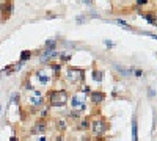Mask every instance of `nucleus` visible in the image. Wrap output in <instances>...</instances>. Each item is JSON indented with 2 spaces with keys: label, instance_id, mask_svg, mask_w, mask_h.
<instances>
[{
  "label": "nucleus",
  "instance_id": "f257e3e1",
  "mask_svg": "<svg viewBox=\"0 0 157 141\" xmlns=\"http://www.w3.org/2000/svg\"><path fill=\"white\" fill-rule=\"evenodd\" d=\"M49 107H65L69 100V93L66 89H50L46 94Z\"/></svg>",
  "mask_w": 157,
  "mask_h": 141
},
{
  "label": "nucleus",
  "instance_id": "f03ea898",
  "mask_svg": "<svg viewBox=\"0 0 157 141\" xmlns=\"http://www.w3.org/2000/svg\"><path fill=\"white\" fill-rule=\"evenodd\" d=\"M90 127H91V132H93L94 137H102V135H105V132H107L109 124L104 118L98 116V118H93V121H90Z\"/></svg>",
  "mask_w": 157,
  "mask_h": 141
},
{
  "label": "nucleus",
  "instance_id": "7ed1b4c3",
  "mask_svg": "<svg viewBox=\"0 0 157 141\" xmlns=\"http://www.w3.org/2000/svg\"><path fill=\"white\" fill-rule=\"evenodd\" d=\"M66 80L72 85H78L83 82V69H77V68H68L65 70Z\"/></svg>",
  "mask_w": 157,
  "mask_h": 141
},
{
  "label": "nucleus",
  "instance_id": "20e7f679",
  "mask_svg": "<svg viewBox=\"0 0 157 141\" xmlns=\"http://www.w3.org/2000/svg\"><path fill=\"white\" fill-rule=\"evenodd\" d=\"M85 94H80V93H77L71 97V107H72V110H76L78 113H82V111H85L87 110V102H85Z\"/></svg>",
  "mask_w": 157,
  "mask_h": 141
},
{
  "label": "nucleus",
  "instance_id": "39448f33",
  "mask_svg": "<svg viewBox=\"0 0 157 141\" xmlns=\"http://www.w3.org/2000/svg\"><path fill=\"white\" fill-rule=\"evenodd\" d=\"M13 0H3L0 3V14H2V20L5 22L7 19H10L11 13H13Z\"/></svg>",
  "mask_w": 157,
  "mask_h": 141
},
{
  "label": "nucleus",
  "instance_id": "423d86ee",
  "mask_svg": "<svg viewBox=\"0 0 157 141\" xmlns=\"http://www.w3.org/2000/svg\"><path fill=\"white\" fill-rule=\"evenodd\" d=\"M46 129H47V122H46V119L41 118L33 124V127L30 129V133L32 135H44L46 133Z\"/></svg>",
  "mask_w": 157,
  "mask_h": 141
},
{
  "label": "nucleus",
  "instance_id": "0eeeda50",
  "mask_svg": "<svg viewBox=\"0 0 157 141\" xmlns=\"http://www.w3.org/2000/svg\"><path fill=\"white\" fill-rule=\"evenodd\" d=\"M43 102H44V94L39 93V91L32 89V93H30V96H29V104H30L32 107H41Z\"/></svg>",
  "mask_w": 157,
  "mask_h": 141
},
{
  "label": "nucleus",
  "instance_id": "6e6552de",
  "mask_svg": "<svg viewBox=\"0 0 157 141\" xmlns=\"http://www.w3.org/2000/svg\"><path fill=\"white\" fill-rule=\"evenodd\" d=\"M105 97H107V94L102 93V91H91L90 93V99H91L94 105H101L105 100Z\"/></svg>",
  "mask_w": 157,
  "mask_h": 141
},
{
  "label": "nucleus",
  "instance_id": "1a4fd4ad",
  "mask_svg": "<svg viewBox=\"0 0 157 141\" xmlns=\"http://www.w3.org/2000/svg\"><path fill=\"white\" fill-rule=\"evenodd\" d=\"M57 57H60V52H57V50H44L41 53V57H39V61H41V63H47L49 60L57 58Z\"/></svg>",
  "mask_w": 157,
  "mask_h": 141
},
{
  "label": "nucleus",
  "instance_id": "9d476101",
  "mask_svg": "<svg viewBox=\"0 0 157 141\" xmlns=\"http://www.w3.org/2000/svg\"><path fill=\"white\" fill-rule=\"evenodd\" d=\"M36 77H38V80H39V83H41V85H47L50 80H52V77L47 75L46 72H43V70H36Z\"/></svg>",
  "mask_w": 157,
  "mask_h": 141
},
{
  "label": "nucleus",
  "instance_id": "9b49d317",
  "mask_svg": "<svg viewBox=\"0 0 157 141\" xmlns=\"http://www.w3.org/2000/svg\"><path fill=\"white\" fill-rule=\"evenodd\" d=\"M91 77H93V80H94L96 83H101V82H102V78H104V72H102L101 69H93Z\"/></svg>",
  "mask_w": 157,
  "mask_h": 141
},
{
  "label": "nucleus",
  "instance_id": "f8f14e48",
  "mask_svg": "<svg viewBox=\"0 0 157 141\" xmlns=\"http://www.w3.org/2000/svg\"><path fill=\"white\" fill-rule=\"evenodd\" d=\"M44 50H57V39H47L44 44Z\"/></svg>",
  "mask_w": 157,
  "mask_h": 141
},
{
  "label": "nucleus",
  "instance_id": "ddd939ff",
  "mask_svg": "<svg viewBox=\"0 0 157 141\" xmlns=\"http://www.w3.org/2000/svg\"><path fill=\"white\" fill-rule=\"evenodd\" d=\"M137 118H132V141H137Z\"/></svg>",
  "mask_w": 157,
  "mask_h": 141
},
{
  "label": "nucleus",
  "instance_id": "4468645a",
  "mask_svg": "<svg viewBox=\"0 0 157 141\" xmlns=\"http://www.w3.org/2000/svg\"><path fill=\"white\" fill-rule=\"evenodd\" d=\"M30 58H32V50H22V52H21L19 60H21L22 63L27 61V60H30Z\"/></svg>",
  "mask_w": 157,
  "mask_h": 141
},
{
  "label": "nucleus",
  "instance_id": "2eb2a0df",
  "mask_svg": "<svg viewBox=\"0 0 157 141\" xmlns=\"http://www.w3.org/2000/svg\"><path fill=\"white\" fill-rule=\"evenodd\" d=\"M50 69H52L54 72L58 75V74L61 72V64H55V63H52V64H50Z\"/></svg>",
  "mask_w": 157,
  "mask_h": 141
},
{
  "label": "nucleus",
  "instance_id": "dca6fc26",
  "mask_svg": "<svg viewBox=\"0 0 157 141\" xmlns=\"http://www.w3.org/2000/svg\"><path fill=\"white\" fill-rule=\"evenodd\" d=\"M55 126H57L60 130H65L66 129V122L63 121V119H57V121H55Z\"/></svg>",
  "mask_w": 157,
  "mask_h": 141
},
{
  "label": "nucleus",
  "instance_id": "f3484780",
  "mask_svg": "<svg viewBox=\"0 0 157 141\" xmlns=\"http://www.w3.org/2000/svg\"><path fill=\"white\" fill-rule=\"evenodd\" d=\"M116 22L120 24V25H123L124 28H127V30H134V27H131V25L126 22V20H123V19H116Z\"/></svg>",
  "mask_w": 157,
  "mask_h": 141
},
{
  "label": "nucleus",
  "instance_id": "a211bd4d",
  "mask_svg": "<svg viewBox=\"0 0 157 141\" xmlns=\"http://www.w3.org/2000/svg\"><path fill=\"white\" fill-rule=\"evenodd\" d=\"M60 57H61V63H66V61H69V60L72 58L71 53H69V55H68V53H63V55L60 53Z\"/></svg>",
  "mask_w": 157,
  "mask_h": 141
},
{
  "label": "nucleus",
  "instance_id": "6ab92c4d",
  "mask_svg": "<svg viewBox=\"0 0 157 141\" xmlns=\"http://www.w3.org/2000/svg\"><path fill=\"white\" fill-rule=\"evenodd\" d=\"M87 127H90V121L88 119H83V122L78 124V129H87Z\"/></svg>",
  "mask_w": 157,
  "mask_h": 141
},
{
  "label": "nucleus",
  "instance_id": "aec40b11",
  "mask_svg": "<svg viewBox=\"0 0 157 141\" xmlns=\"http://www.w3.org/2000/svg\"><path fill=\"white\" fill-rule=\"evenodd\" d=\"M104 44H105V46H107L109 49H112V47H113V46H115V42H112V41H109V39H105V41H104Z\"/></svg>",
  "mask_w": 157,
  "mask_h": 141
},
{
  "label": "nucleus",
  "instance_id": "412c9836",
  "mask_svg": "<svg viewBox=\"0 0 157 141\" xmlns=\"http://www.w3.org/2000/svg\"><path fill=\"white\" fill-rule=\"evenodd\" d=\"M47 113H49V108H46V110H41V111H39V116L44 118V116H47Z\"/></svg>",
  "mask_w": 157,
  "mask_h": 141
},
{
  "label": "nucleus",
  "instance_id": "4be33fe9",
  "mask_svg": "<svg viewBox=\"0 0 157 141\" xmlns=\"http://www.w3.org/2000/svg\"><path fill=\"white\" fill-rule=\"evenodd\" d=\"M146 3H148V0H137L138 7H143V5H146Z\"/></svg>",
  "mask_w": 157,
  "mask_h": 141
},
{
  "label": "nucleus",
  "instance_id": "5701e85b",
  "mask_svg": "<svg viewBox=\"0 0 157 141\" xmlns=\"http://www.w3.org/2000/svg\"><path fill=\"white\" fill-rule=\"evenodd\" d=\"M142 74H143V72H142V69H137V70H135V75H137V77H140Z\"/></svg>",
  "mask_w": 157,
  "mask_h": 141
},
{
  "label": "nucleus",
  "instance_id": "b1692460",
  "mask_svg": "<svg viewBox=\"0 0 157 141\" xmlns=\"http://www.w3.org/2000/svg\"><path fill=\"white\" fill-rule=\"evenodd\" d=\"M38 141H47V138L46 137H43V135H41V137H39V140Z\"/></svg>",
  "mask_w": 157,
  "mask_h": 141
},
{
  "label": "nucleus",
  "instance_id": "393cba45",
  "mask_svg": "<svg viewBox=\"0 0 157 141\" xmlns=\"http://www.w3.org/2000/svg\"><path fill=\"white\" fill-rule=\"evenodd\" d=\"M83 2H85V3H90V2H91V0H83Z\"/></svg>",
  "mask_w": 157,
  "mask_h": 141
}]
</instances>
